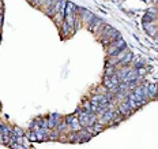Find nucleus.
<instances>
[{"label":"nucleus","instance_id":"nucleus-1","mask_svg":"<svg viewBox=\"0 0 158 149\" xmlns=\"http://www.w3.org/2000/svg\"><path fill=\"white\" fill-rule=\"evenodd\" d=\"M127 47V44H126V41H124L123 39H120V40H116V41H113L110 45H109V48H108V55L109 56H116L117 55V52L119 51H121V49H124Z\"/></svg>","mask_w":158,"mask_h":149},{"label":"nucleus","instance_id":"nucleus-2","mask_svg":"<svg viewBox=\"0 0 158 149\" xmlns=\"http://www.w3.org/2000/svg\"><path fill=\"white\" fill-rule=\"evenodd\" d=\"M78 14H79V17H81V21L86 22L87 25L89 23H92V22L94 21V18H95V15L93 14L92 11L86 10V8H82V7L78 8Z\"/></svg>","mask_w":158,"mask_h":149},{"label":"nucleus","instance_id":"nucleus-3","mask_svg":"<svg viewBox=\"0 0 158 149\" xmlns=\"http://www.w3.org/2000/svg\"><path fill=\"white\" fill-rule=\"evenodd\" d=\"M102 25H104V19L95 17L94 21L87 25V29H89V32H92V33H98V30L102 28Z\"/></svg>","mask_w":158,"mask_h":149},{"label":"nucleus","instance_id":"nucleus-4","mask_svg":"<svg viewBox=\"0 0 158 149\" xmlns=\"http://www.w3.org/2000/svg\"><path fill=\"white\" fill-rule=\"evenodd\" d=\"M115 115H116V114H115V111L109 110V111H106L105 114L102 115V119H100L98 122H100V123H102V124H104V123L110 124L113 122V119H115Z\"/></svg>","mask_w":158,"mask_h":149},{"label":"nucleus","instance_id":"nucleus-5","mask_svg":"<svg viewBox=\"0 0 158 149\" xmlns=\"http://www.w3.org/2000/svg\"><path fill=\"white\" fill-rule=\"evenodd\" d=\"M158 84H147V99L153 100L157 97Z\"/></svg>","mask_w":158,"mask_h":149},{"label":"nucleus","instance_id":"nucleus-6","mask_svg":"<svg viewBox=\"0 0 158 149\" xmlns=\"http://www.w3.org/2000/svg\"><path fill=\"white\" fill-rule=\"evenodd\" d=\"M59 114H51L49 118H48V127L49 129H56L57 124L60 123V119H59Z\"/></svg>","mask_w":158,"mask_h":149},{"label":"nucleus","instance_id":"nucleus-7","mask_svg":"<svg viewBox=\"0 0 158 149\" xmlns=\"http://www.w3.org/2000/svg\"><path fill=\"white\" fill-rule=\"evenodd\" d=\"M117 111H119L123 116H130V115L132 114V110H131V107L128 105V103H127V101H124V103L120 104V107H119V110H117Z\"/></svg>","mask_w":158,"mask_h":149},{"label":"nucleus","instance_id":"nucleus-8","mask_svg":"<svg viewBox=\"0 0 158 149\" xmlns=\"http://www.w3.org/2000/svg\"><path fill=\"white\" fill-rule=\"evenodd\" d=\"M64 17H66V11H57L56 14H55V17H53V19H55V23H56L59 28H61V25H63Z\"/></svg>","mask_w":158,"mask_h":149},{"label":"nucleus","instance_id":"nucleus-9","mask_svg":"<svg viewBox=\"0 0 158 149\" xmlns=\"http://www.w3.org/2000/svg\"><path fill=\"white\" fill-rule=\"evenodd\" d=\"M132 60H133V53L128 51V52H127V55H126V56H124L123 59L120 60V63H119V64H120V66H121V67H127V66H128V64H130Z\"/></svg>","mask_w":158,"mask_h":149},{"label":"nucleus","instance_id":"nucleus-10","mask_svg":"<svg viewBox=\"0 0 158 149\" xmlns=\"http://www.w3.org/2000/svg\"><path fill=\"white\" fill-rule=\"evenodd\" d=\"M70 126V129L72 130V132H79V130H82V124L79 123V119H78L76 116L74 115V118H72V121H71V123L68 124Z\"/></svg>","mask_w":158,"mask_h":149},{"label":"nucleus","instance_id":"nucleus-11","mask_svg":"<svg viewBox=\"0 0 158 149\" xmlns=\"http://www.w3.org/2000/svg\"><path fill=\"white\" fill-rule=\"evenodd\" d=\"M72 33H75L74 29L70 28V26H68V23L63 22V25H61V36H63V37H68V36H71Z\"/></svg>","mask_w":158,"mask_h":149},{"label":"nucleus","instance_id":"nucleus-12","mask_svg":"<svg viewBox=\"0 0 158 149\" xmlns=\"http://www.w3.org/2000/svg\"><path fill=\"white\" fill-rule=\"evenodd\" d=\"M143 29H144V30H146V32H147L150 36H153V37H154L155 33L158 32V30H157V26H155L154 23H143Z\"/></svg>","mask_w":158,"mask_h":149},{"label":"nucleus","instance_id":"nucleus-13","mask_svg":"<svg viewBox=\"0 0 158 149\" xmlns=\"http://www.w3.org/2000/svg\"><path fill=\"white\" fill-rule=\"evenodd\" d=\"M154 21H157V15L149 14V12L143 15V23H153Z\"/></svg>","mask_w":158,"mask_h":149},{"label":"nucleus","instance_id":"nucleus-14","mask_svg":"<svg viewBox=\"0 0 158 149\" xmlns=\"http://www.w3.org/2000/svg\"><path fill=\"white\" fill-rule=\"evenodd\" d=\"M146 66V62L143 60V59H136V60H133V68L135 70H138V68H142Z\"/></svg>","mask_w":158,"mask_h":149},{"label":"nucleus","instance_id":"nucleus-15","mask_svg":"<svg viewBox=\"0 0 158 149\" xmlns=\"http://www.w3.org/2000/svg\"><path fill=\"white\" fill-rule=\"evenodd\" d=\"M82 26V21H81V17L76 14V17H75V22H74V32H78L79 29H81Z\"/></svg>","mask_w":158,"mask_h":149},{"label":"nucleus","instance_id":"nucleus-16","mask_svg":"<svg viewBox=\"0 0 158 149\" xmlns=\"http://www.w3.org/2000/svg\"><path fill=\"white\" fill-rule=\"evenodd\" d=\"M109 39H110V41H112V43H113V41H116V40H120V39H121V33L117 32V30H113Z\"/></svg>","mask_w":158,"mask_h":149},{"label":"nucleus","instance_id":"nucleus-17","mask_svg":"<svg viewBox=\"0 0 158 149\" xmlns=\"http://www.w3.org/2000/svg\"><path fill=\"white\" fill-rule=\"evenodd\" d=\"M116 74V70H115V67H106L105 70V78H110L112 75Z\"/></svg>","mask_w":158,"mask_h":149},{"label":"nucleus","instance_id":"nucleus-18","mask_svg":"<svg viewBox=\"0 0 158 149\" xmlns=\"http://www.w3.org/2000/svg\"><path fill=\"white\" fill-rule=\"evenodd\" d=\"M93 129H94V133H95V134H98L100 132H102V129H104V126H102V123H100V122L97 121L94 124H93Z\"/></svg>","mask_w":158,"mask_h":149},{"label":"nucleus","instance_id":"nucleus-19","mask_svg":"<svg viewBox=\"0 0 158 149\" xmlns=\"http://www.w3.org/2000/svg\"><path fill=\"white\" fill-rule=\"evenodd\" d=\"M56 129L59 130V132H67V130H68V124H67V122L64 121V122H61V123L57 124Z\"/></svg>","mask_w":158,"mask_h":149},{"label":"nucleus","instance_id":"nucleus-20","mask_svg":"<svg viewBox=\"0 0 158 149\" xmlns=\"http://www.w3.org/2000/svg\"><path fill=\"white\" fill-rule=\"evenodd\" d=\"M59 138V130H52V132L48 134V140H57Z\"/></svg>","mask_w":158,"mask_h":149},{"label":"nucleus","instance_id":"nucleus-21","mask_svg":"<svg viewBox=\"0 0 158 149\" xmlns=\"http://www.w3.org/2000/svg\"><path fill=\"white\" fill-rule=\"evenodd\" d=\"M10 146L12 149H26L25 145H22V144H17V142H14V144H10Z\"/></svg>","mask_w":158,"mask_h":149},{"label":"nucleus","instance_id":"nucleus-22","mask_svg":"<svg viewBox=\"0 0 158 149\" xmlns=\"http://www.w3.org/2000/svg\"><path fill=\"white\" fill-rule=\"evenodd\" d=\"M12 133H14L17 137H23V132H22L21 129L19 127H15V129H12Z\"/></svg>","mask_w":158,"mask_h":149},{"label":"nucleus","instance_id":"nucleus-23","mask_svg":"<svg viewBox=\"0 0 158 149\" xmlns=\"http://www.w3.org/2000/svg\"><path fill=\"white\" fill-rule=\"evenodd\" d=\"M138 75L139 77H143V75H146V70H144V67H142V68H138Z\"/></svg>","mask_w":158,"mask_h":149},{"label":"nucleus","instance_id":"nucleus-24","mask_svg":"<svg viewBox=\"0 0 158 149\" xmlns=\"http://www.w3.org/2000/svg\"><path fill=\"white\" fill-rule=\"evenodd\" d=\"M1 19H3V10L0 8V21H1Z\"/></svg>","mask_w":158,"mask_h":149},{"label":"nucleus","instance_id":"nucleus-25","mask_svg":"<svg viewBox=\"0 0 158 149\" xmlns=\"http://www.w3.org/2000/svg\"><path fill=\"white\" fill-rule=\"evenodd\" d=\"M154 40H155V43H158V32L155 33V36H154Z\"/></svg>","mask_w":158,"mask_h":149},{"label":"nucleus","instance_id":"nucleus-26","mask_svg":"<svg viewBox=\"0 0 158 149\" xmlns=\"http://www.w3.org/2000/svg\"><path fill=\"white\" fill-rule=\"evenodd\" d=\"M1 6H3V3H1V0H0V8H1Z\"/></svg>","mask_w":158,"mask_h":149},{"label":"nucleus","instance_id":"nucleus-27","mask_svg":"<svg viewBox=\"0 0 158 149\" xmlns=\"http://www.w3.org/2000/svg\"><path fill=\"white\" fill-rule=\"evenodd\" d=\"M142 1H146V0H142Z\"/></svg>","mask_w":158,"mask_h":149},{"label":"nucleus","instance_id":"nucleus-28","mask_svg":"<svg viewBox=\"0 0 158 149\" xmlns=\"http://www.w3.org/2000/svg\"><path fill=\"white\" fill-rule=\"evenodd\" d=\"M0 37H1V36H0Z\"/></svg>","mask_w":158,"mask_h":149}]
</instances>
